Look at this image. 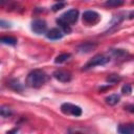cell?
<instances>
[{
  "label": "cell",
  "mask_w": 134,
  "mask_h": 134,
  "mask_svg": "<svg viewBox=\"0 0 134 134\" xmlns=\"http://www.w3.org/2000/svg\"><path fill=\"white\" fill-rule=\"evenodd\" d=\"M121 92H122L124 94L129 95V94H131V92H132V87H131L129 84H126V85H124V86L121 87Z\"/></svg>",
  "instance_id": "obj_21"
},
{
  "label": "cell",
  "mask_w": 134,
  "mask_h": 134,
  "mask_svg": "<svg viewBox=\"0 0 134 134\" xmlns=\"http://www.w3.org/2000/svg\"><path fill=\"white\" fill-rule=\"evenodd\" d=\"M124 19H125V15H124V14L115 15V16L112 18V20L110 21V23L108 24V25H109V27H110L109 32H111L112 30L116 29V28H117V26L122 22V20H124Z\"/></svg>",
  "instance_id": "obj_10"
},
{
  "label": "cell",
  "mask_w": 134,
  "mask_h": 134,
  "mask_svg": "<svg viewBox=\"0 0 134 134\" xmlns=\"http://www.w3.org/2000/svg\"><path fill=\"white\" fill-rule=\"evenodd\" d=\"M47 81V74L41 69H35L27 74L26 85L30 88H40Z\"/></svg>",
  "instance_id": "obj_1"
},
{
  "label": "cell",
  "mask_w": 134,
  "mask_h": 134,
  "mask_svg": "<svg viewBox=\"0 0 134 134\" xmlns=\"http://www.w3.org/2000/svg\"><path fill=\"white\" fill-rule=\"evenodd\" d=\"M77 18H79V10L76 8H71L60 16V19L69 25L75 23L77 21Z\"/></svg>",
  "instance_id": "obj_5"
},
{
  "label": "cell",
  "mask_w": 134,
  "mask_h": 134,
  "mask_svg": "<svg viewBox=\"0 0 134 134\" xmlns=\"http://www.w3.org/2000/svg\"><path fill=\"white\" fill-rule=\"evenodd\" d=\"M57 24L60 26V28L65 32V34H70L71 32V27L69 24H67L66 22H64L63 20H61L60 18L57 19Z\"/></svg>",
  "instance_id": "obj_16"
},
{
  "label": "cell",
  "mask_w": 134,
  "mask_h": 134,
  "mask_svg": "<svg viewBox=\"0 0 134 134\" xmlns=\"http://www.w3.org/2000/svg\"><path fill=\"white\" fill-rule=\"evenodd\" d=\"M46 37L49 40H60L63 38V32L62 29L58 28V27H53L51 29H49L46 32Z\"/></svg>",
  "instance_id": "obj_11"
},
{
  "label": "cell",
  "mask_w": 134,
  "mask_h": 134,
  "mask_svg": "<svg viewBox=\"0 0 134 134\" xmlns=\"http://www.w3.org/2000/svg\"><path fill=\"white\" fill-rule=\"evenodd\" d=\"M122 80V77L118 74H110L106 77V82L109 84H117Z\"/></svg>",
  "instance_id": "obj_18"
},
{
  "label": "cell",
  "mask_w": 134,
  "mask_h": 134,
  "mask_svg": "<svg viewBox=\"0 0 134 134\" xmlns=\"http://www.w3.org/2000/svg\"><path fill=\"white\" fill-rule=\"evenodd\" d=\"M47 29V24L42 19H36L31 22V30L37 35L45 34Z\"/></svg>",
  "instance_id": "obj_6"
},
{
  "label": "cell",
  "mask_w": 134,
  "mask_h": 134,
  "mask_svg": "<svg viewBox=\"0 0 134 134\" xmlns=\"http://www.w3.org/2000/svg\"><path fill=\"white\" fill-rule=\"evenodd\" d=\"M133 18H134V12L129 15V19H133Z\"/></svg>",
  "instance_id": "obj_25"
},
{
  "label": "cell",
  "mask_w": 134,
  "mask_h": 134,
  "mask_svg": "<svg viewBox=\"0 0 134 134\" xmlns=\"http://www.w3.org/2000/svg\"><path fill=\"white\" fill-rule=\"evenodd\" d=\"M109 62H110V57H107L105 54H95L92 59H90L83 66V70H89V69L94 68L96 66H103Z\"/></svg>",
  "instance_id": "obj_2"
},
{
  "label": "cell",
  "mask_w": 134,
  "mask_h": 134,
  "mask_svg": "<svg viewBox=\"0 0 134 134\" xmlns=\"http://www.w3.org/2000/svg\"><path fill=\"white\" fill-rule=\"evenodd\" d=\"M133 3H134V1H133Z\"/></svg>",
  "instance_id": "obj_27"
},
{
  "label": "cell",
  "mask_w": 134,
  "mask_h": 134,
  "mask_svg": "<svg viewBox=\"0 0 134 134\" xmlns=\"http://www.w3.org/2000/svg\"><path fill=\"white\" fill-rule=\"evenodd\" d=\"M6 86L15 92H22L23 91V86L20 83V81L17 79H9L6 83Z\"/></svg>",
  "instance_id": "obj_9"
},
{
  "label": "cell",
  "mask_w": 134,
  "mask_h": 134,
  "mask_svg": "<svg viewBox=\"0 0 134 134\" xmlns=\"http://www.w3.org/2000/svg\"><path fill=\"white\" fill-rule=\"evenodd\" d=\"M0 114H1L2 117L6 118V117L12 116L13 112H12V109L9 107H7V106H1V108H0Z\"/></svg>",
  "instance_id": "obj_20"
},
{
  "label": "cell",
  "mask_w": 134,
  "mask_h": 134,
  "mask_svg": "<svg viewBox=\"0 0 134 134\" xmlns=\"http://www.w3.org/2000/svg\"><path fill=\"white\" fill-rule=\"evenodd\" d=\"M124 2L125 0H107L105 2V5L109 7H118V6H121Z\"/></svg>",
  "instance_id": "obj_19"
},
{
  "label": "cell",
  "mask_w": 134,
  "mask_h": 134,
  "mask_svg": "<svg viewBox=\"0 0 134 134\" xmlns=\"http://www.w3.org/2000/svg\"><path fill=\"white\" fill-rule=\"evenodd\" d=\"M125 110H127L128 112L134 113V105H126L125 106Z\"/></svg>",
  "instance_id": "obj_24"
},
{
  "label": "cell",
  "mask_w": 134,
  "mask_h": 134,
  "mask_svg": "<svg viewBox=\"0 0 134 134\" xmlns=\"http://www.w3.org/2000/svg\"><path fill=\"white\" fill-rule=\"evenodd\" d=\"M70 58H71V54H70V53H67V52L60 53L59 55L55 57L54 63H57V64H62V63H65L66 61H68Z\"/></svg>",
  "instance_id": "obj_15"
},
{
  "label": "cell",
  "mask_w": 134,
  "mask_h": 134,
  "mask_svg": "<svg viewBox=\"0 0 134 134\" xmlns=\"http://www.w3.org/2000/svg\"><path fill=\"white\" fill-rule=\"evenodd\" d=\"M117 132L120 134H133L134 133V124H124L119 125L117 128Z\"/></svg>",
  "instance_id": "obj_12"
},
{
  "label": "cell",
  "mask_w": 134,
  "mask_h": 134,
  "mask_svg": "<svg viewBox=\"0 0 134 134\" xmlns=\"http://www.w3.org/2000/svg\"><path fill=\"white\" fill-rule=\"evenodd\" d=\"M105 100H106V103H107L108 105H110V106H114V105H116V104L119 103V100H120V96H119L118 94H111V95L107 96V97L105 98Z\"/></svg>",
  "instance_id": "obj_14"
},
{
  "label": "cell",
  "mask_w": 134,
  "mask_h": 134,
  "mask_svg": "<svg viewBox=\"0 0 134 134\" xmlns=\"http://www.w3.org/2000/svg\"><path fill=\"white\" fill-rule=\"evenodd\" d=\"M97 47V43L95 42H83L76 46V50L80 53H88L94 50Z\"/></svg>",
  "instance_id": "obj_7"
},
{
  "label": "cell",
  "mask_w": 134,
  "mask_h": 134,
  "mask_svg": "<svg viewBox=\"0 0 134 134\" xmlns=\"http://www.w3.org/2000/svg\"><path fill=\"white\" fill-rule=\"evenodd\" d=\"M58 2H64V0H57Z\"/></svg>",
  "instance_id": "obj_26"
},
{
  "label": "cell",
  "mask_w": 134,
  "mask_h": 134,
  "mask_svg": "<svg viewBox=\"0 0 134 134\" xmlns=\"http://www.w3.org/2000/svg\"><path fill=\"white\" fill-rule=\"evenodd\" d=\"M0 42L2 43V44H7V45H12V46H14V45H16L17 44V39L15 38V37H7V36H5V37H2L1 39H0Z\"/></svg>",
  "instance_id": "obj_17"
},
{
  "label": "cell",
  "mask_w": 134,
  "mask_h": 134,
  "mask_svg": "<svg viewBox=\"0 0 134 134\" xmlns=\"http://www.w3.org/2000/svg\"><path fill=\"white\" fill-rule=\"evenodd\" d=\"M82 19H83V22L87 25H94L96 24L99 19H100V16L98 15V13L94 12V10H86L83 13V16H82Z\"/></svg>",
  "instance_id": "obj_4"
},
{
  "label": "cell",
  "mask_w": 134,
  "mask_h": 134,
  "mask_svg": "<svg viewBox=\"0 0 134 134\" xmlns=\"http://www.w3.org/2000/svg\"><path fill=\"white\" fill-rule=\"evenodd\" d=\"M65 3L64 2H58V3H55L54 5H52V7H51V9L53 10V12H58V10H60V9H62L63 7H65Z\"/></svg>",
  "instance_id": "obj_22"
},
{
  "label": "cell",
  "mask_w": 134,
  "mask_h": 134,
  "mask_svg": "<svg viewBox=\"0 0 134 134\" xmlns=\"http://www.w3.org/2000/svg\"><path fill=\"white\" fill-rule=\"evenodd\" d=\"M0 25H1L2 28H8V27H10V23L5 22L4 20H1V21H0Z\"/></svg>",
  "instance_id": "obj_23"
},
{
  "label": "cell",
  "mask_w": 134,
  "mask_h": 134,
  "mask_svg": "<svg viewBox=\"0 0 134 134\" xmlns=\"http://www.w3.org/2000/svg\"><path fill=\"white\" fill-rule=\"evenodd\" d=\"M61 111L64 114L73 115L75 117L82 115V108L79 107V106H76V105L70 104V103H64V104H62L61 105Z\"/></svg>",
  "instance_id": "obj_3"
},
{
  "label": "cell",
  "mask_w": 134,
  "mask_h": 134,
  "mask_svg": "<svg viewBox=\"0 0 134 134\" xmlns=\"http://www.w3.org/2000/svg\"><path fill=\"white\" fill-rule=\"evenodd\" d=\"M52 75L57 81H59L61 83H68L71 81V77H72L71 73L66 70H55Z\"/></svg>",
  "instance_id": "obj_8"
},
{
  "label": "cell",
  "mask_w": 134,
  "mask_h": 134,
  "mask_svg": "<svg viewBox=\"0 0 134 134\" xmlns=\"http://www.w3.org/2000/svg\"><path fill=\"white\" fill-rule=\"evenodd\" d=\"M109 54L115 59H120V58H124L125 55H127V51L125 49H110Z\"/></svg>",
  "instance_id": "obj_13"
}]
</instances>
